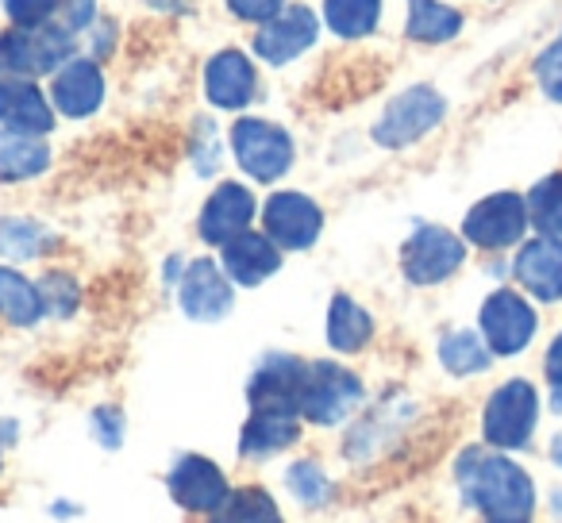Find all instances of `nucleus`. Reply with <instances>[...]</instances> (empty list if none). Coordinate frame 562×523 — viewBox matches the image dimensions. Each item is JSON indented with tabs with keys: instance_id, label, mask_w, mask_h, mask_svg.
<instances>
[{
	"instance_id": "1",
	"label": "nucleus",
	"mask_w": 562,
	"mask_h": 523,
	"mask_svg": "<svg viewBox=\"0 0 562 523\" xmlns=\"http://www.w3.org/2000/svg\"><path fill=\"white\" fill-rule=\"evenodd\" d=\"M459 492L467 508L485 520H531L536 508V481L516 458L501 451L470 446L459 458Z\"/></svg>"
},
{
	"instance_id": "2",
	"label": "nucleus",
	"mask_w": 562,
	"mask_h": 523,
	"mask_svg": "<svg viewBox=\"0 0 562 523\" xmlns=\"http://www.w3.org/2000/svg\"><path fill=\"white\" fill-rule=\"evenodd\" d=\"M539 423V393L531 382L513 377L482 408V439L493 451H528Z\"/></svg>"
},
{
	"instance_id": "3",
	"label": "nucleus",
	"mask_w": 562,
	"mask_h": 523,
	"mask_svg": "<svg viewBox=\"0 0 562 523\" xmlns=\"http://www.w3.org/2000/svg\"><path fill=\"white\" fill-rule=\"evenodd\" d=\"M362 397L367 389L359 374H351L339 362H308L305 389H301V420L316 428H336L362 405Z\"/></svg>"
},
{
	"instance_id": "4",
	"label": "nucleus",
	"mask_w": 562,
	"mask_h": 523,
	"mask_svg": "<svg viewBox=\"0 0 562 523\" xmlns=\"http://www.w3.org/2000/svg\"><path fill=\"white\" fill-rule=\"evenodd\" d=\"M74 39L58 27H16L0 35V78H40L66 66Z\"/></svg>"
},
{
	"instance_id": "5",
	"label": "nucleus",
	"mask_w": 562,
	"mask_h": 523,
	"mask_svg": "<svg viewBox=\"0 0 562 523\" xmlns=\"http://www.w3.org/2000/svg\"><path fill=\"white\" fill-rule=\"evenodd\" d=\"M232 150L243 173H250L262 185L285 178L293 166V139L270 120H239L232 127Z\"/></svg>"
},
{
	"instance_id": "6",
	"label": "nucleus",
	"mask_w": 562,
	"mask_h": 523,
	"mask_svg": "<svg viewBox=\"0 0 562 523\" xmlns=\"http://www.w3.org/2000/svg\"><path fill=\"white\" fill-rule=\"evenodd\" d=\"M467 262V239L447 227H416L401 247V274L413 285H439Z\"/></svg>"
},
{
	"instance_id": "7",
	"label": "nucleus",
	"mask_w": 562,
	"mask_h": 523,
	"mask_svg": "<svg viewBox=\"0 0 562 523\" xmlns=\"http://www.w3.org/2000/svg\"><path fill=\"white\" fill-rule=\"evenodd\" d=\"M443 112H447V104L436 89H428V86L408 89V93L393 96L390 109H385L382 120L374 124V143L390 150L413 147L416 139H424V135L443 120Z\"/></svg>"
},
{
	"instance_id": "8",
	"label": "nucleus",
	"mask_w": 562,
	"mask_h": 523,
	"mask_svg": "<svg viewBox=\"0 0 562 523\" xmlns=\"http://www.w3.org/2000/svg\"><path fill=\"white\" fill-rule=\"evenodd\" d=\"M528 231V204L520 193H493L462 219V239L482 250H508Z\"/></svg>"
},
{
	"instance_id": "9",
	"label": "nucleus",
	"mask_w": 562,
	"mask_h": 523,
	"mask_svg": "<svg viewBox=\"0 0 562 523\" xmlns=\"http://www.w3.org/2000/svg\"><path fill=\"white\" fill-rule=\"evenodd\" d=\"M539 316L528 300L516 289H497L485 297L482 305V339L490 346V354L497 359H513L524 346L536 339Z\"/></svg>"
},
{
	"instance_id": "10",
	"label": "nucleus",
	"mask_w": 562,
	"mask_h": 523,
	"mask_svg": "<svg viewBox=\"0 0 562 523\" xmlns=\"http://www.w3.org/2000/svg\"><path fill=\"white\" fill-rule=\"evenodd\" d=\"M166 489H170L173 504L181 512L212 515L227 500L232 485H227V474L212 458H204V454H181L170 466V474H166Z\"/></svg>"
},
{
	"instance_id": "11",
	"label": "nucleus",
	"mask_w": 562,
	"mask_h": 523,
	"mask_svg": "<svg viewBox=\"0 0 562 523\" xmlns=\"http://www.w3.org/2000/svg\"><path fill=\"white\" fill-rule=\"evenodd\" d=\"M262 227L278 250H308L324 231V212L305 193H273L262 208Z\"/></svg>"
},
{
	"instance_id": "12",
	"label": "nucleus",
	"mask_w": 562,
	"mask_h": 523,
	"mask_svg": "<svg viewBox=\"0 0 562 523\" xmlns=\"http://www.w3.org/2000/svg\"><path fill=\"white\" fill-rule=\"evenodd\" d=\"M308 362L293 354H266L247 382L250 408H278V412L301 416V389H305Z\"/></svg>"
},
{
	"instance_id": "13",
	"label": "nucleus",
	"mask_w": 562,
	"mask_h": 523,
	"mask_svg": "<svg viewBox=\"0 0 562 523\" xmlns=\"http://www.w3.org/2000/svg\"><path fill=\"white\" fill-rule=\"evenodd\" d=\"M178 297H181V312L196 323L224 320L235 305L232 282H227V274L212 262V258H196V262H189L186 274H181Z\"/></svg>"
},
{
	"instance_id": "14",
	"label": "nucleus",
	"mask_w": 562,
	"mask_h": 523,
	"mask_svg": "<svg viewBox=\"0 0 562 523\" xmlns=\"http://www.w3.org/2000/svg\"><path fill=\"white\" fill-rule=\"evenodd\" d=\"M255 212H258L255 193L243 189L239 181H224V185L204 201L196 231H201V239L212 242V247H227V242L239 239L243 231H250Z\"/></svg>"
},
{
	"instance_id": "15",
	"label": "nucleus",
	"mask_w": 562,
	"mask_h": 523,
	"mask_svg": "<svg viewBox=\"0 0 562 523\" xmlns=\"http://www.w3.org/2000/svg\"><path fill=\"white\" fill-rule=\"evenodd\" d=\"M316 12L305 9V4H290V9H281L273 20H266L262 32L255 35V55L266 58L270 66H285L308 50L316 43Z\"/></svg>"
},
{
	"instance_id": "16",
	"label": "nucleus",
	"mask_w": 562,
	"mask_h": 523,
	"mask_svg": "<svg viewBox=\"0 0 562 523\" xmlns=\"http://www.w3.org/2000/svg\"><path fill=\"white\" fill-rule=\"evenodd\" d=\"M513 270L520 289L536 300H543V305L562 300V239H551V235L528 239L516 254Z\"/></svg>"
},
{
	"instance_id": "17",
	"label": "nucleus",
	"mask_w": 562,
	"mask_h": 523,
	"mask_svg": "<svg viewBox=\"0 0 562 523\" xmlns=\"http://www.w3.org/2000/svg\"><path fill=\"white\" fill-rule=\"evenodd\" d=\"M301 439V416L278 412V408H250L247 423L239 431V454L243 458H273L290 451Z\"/></svg>"
},
{
	"instance_id": "18",
	"label": "nucleus",
	"mask_w": 562,
	"mask_h": 523,
	"mask_svg": "<svg viewBox=\"0 0 562 523\" xmlns=\"http://www.w3.org/2000/svg\"><path fill=\"white\" fill-rule=\"evenodd\" d=\"M220 250H224L227 282L247 285V289L262 285L266 277H273L281 270V250L258 231H243L239 239H232L227 247H220Z\"/></svg>"
},
{
	"instance_id": "19",
	"label": "nucleus",
	"mask_w": 562,
	"mask_h": 523,
	"mask_svg": "<svg viewBox=\"0 0 562 523\" xmlns=\"http://www.w3.org/2000/svg\"><path fill=\"white\" fill-rule=\"evenodd\" d=\"M50 101L63 116L81 120V116H93L104 101V78L97 70V62H66L63 70L55 73V86H50Z\"/></svg>"
},
{
	"instance_id": "20",
	"label": "nucleus",
	"mask_w": 562,
	"mask_h": 523,
	"mask_svg": "<svg viewBox=\"0 0 562 523\" xmlns=\"http://www.w3.org/2000/svg\"><path fill=\"white\" fill-rule=\"evenodd\" d=\"M204 93L216 109H243L255 96V66L239 50H224L204 70Z\"/></svg>"
},
{
	"instance_id": "21",
	"label": "nucleus",
	"mask_w": 562,
	"mask_h": 523,
	"mask_svg": "<svg viewBox=\"0 0 562 523\" xmlns=\"http://www.w3.org/2000/svg\"><path fill=\"white\" fill-rule=\"evenodd\" d=\"M50 166V150L40 135L0 132V181H32Z\"/></svg>"
},
{
	"instance_id": "22",
	"label": "nucleus",
	"mask_w": 562,
	"mask_h": 523,
	"mask_svg": "<svg viewBox=\"0 0 562 523\" xmlns=\"http://www.w3.org/2000/svg\"><path fill=\"white\" fill-rule=\"evenodd\" d=\"M370 339H374V316L355 297L339 293L328 308V343L336 346L339 354H359Z\"/></svg>"
},
{
	"instance_id": "23",
	"label": "nucleus",
	"mask_w": 562,
	"mask_h": 523,
	"mask_svg": "<svg viewBox=\"0 0 562 523\" xmlns=\"http://www.w3.org/2000/svg\"><path fill=\"white\" fill-rule=\"evenodd\" d=\"M47 316L43 293L35 282H27L20 270L0 266V320L16 323V328H32Z\"/></svg>"
},
{
	"instance_id": "24",
	"label": "nucleus",
	"mask_w": 562,
	"mask_h": 523,
	"mask_svg": "<svg viewBox=\"0 0 562 523\" xmlns=\"http://www.w3.org/2000/svg\"><path fill=\"white\" fill-rule=\"evenodd\" d=\"M209 523H281V508L262 485H243L227 492V500L209 515Z\"/></svg>"
},
{
	"instance_id": "25",
	"label": "nucleus",
	"mask_w": 562,
	"mask_h": 523,
	"mask_svg": "<svg viewBox=\"0 0 562 523\" xmlns=\"http://www.w3.org/2000/svg\"><path fill=\"white\" fill-rule=\"evenodd\" d=\"M490 359L493 354H490V346H485V339L470 328L451 331V336H443V343H439V362H443V369L454 377L485 374V369H490Z\"/></svg>"
},
{
	"instance_id": "26",
	"label": "nucleus",
	"mask_w": 562,
	"mask_h": 523,
	"mask_svg": "<svg viewBox=\"0 0 562 523\" xmlns=\"http://www.w3.org/2000/svg\"><path fill=\"white\" fill-rule=\"evenodd\" d=\"M524 204H528V224L536 227L539 235L562 239V170L547 173L539 185H531Z\"/></svg>"
},
{
	"instance_id": "27",
	"label": "nucleus",
	"mask_w": 562,
	"mask_h": 523,
	"mask_svg": "<svg viewBox=\"0 0 562 523\" xmlns=\"http://www.w3.org/2000/svg\"><path fill=\"white\" fill-rule=\"evenodd\" d=\"M4 127L9 132H24V135H47L50 127H55V112H50L47 96L40 93L35 86H27V81H20L16 86V96H12V109L9 116H4Z\"/></svg>"
},
{
	"instance_id": "28",
	"label": "nucleus",
	"mask_w": 562,
	"mask_h": 523,
	"mask_svg": "<svg viewBox=\"0 0 562 523\" xmlns=\"http://www.w3.org/2000/svg\"><path fill=\"white\" fill-rule=\"evenodd\" d=\"M462 27V16L447 4L436 0H416L413 12H408V39L416 43H447L454 39Z\"/></svg>"
},
{
	"instance_id": "29",
	"label": "nucleus",
	"mask_w": 562,
	"mask_h": 523,
	"mask_svg": "<svg viewBox=\"0 0 562 523\" xmlns=\"http://www.w3.org/2000/svg\"><path fill=\"white\" fill-rule=\"evenodd\" d=\"M324 16H328L336 35L359 39V35H370L378 27L382 0H324Z\"/></svg>"
},
{
	"instance_id": "30",
	"label": "nucleus",
	"mask_w": 562,
	"mask_h": 523,
	"mask_svg": "<svg viewBox=\"0 0 562 523\" xmlns=\"http://www.w3.org/2000/svg\"><path fill=\"white\" fill-rule=\"evenodd\" d=\"M47 247H50V231L43 224H35V219H20V216L0 219V254L4 258L27 262V258L47 254Z\"/></svg>"
},
{
	"instance_id": "31",
	"label": "nucleus",
	"mask_w": 562,
	"mask_h": 523,
	"mask_svg": "<svg viewBox=\"0 0 562 523\" xmlns=\"http://www.w3.org/2000/svg\"><path fill=\"white\" fill-rule=\"evenodd\" d=\"M285 489H290L305 508H324V504H328V497H331V477L324 474L321 462L301 458V462H293V466L285 469Z\"/></svg>"
},
{
	"instance_id": "32",
	"label": "nucleus",
	"mask_w": 562,
	"mask_h": 523,
	"mask_svg": "<svg viewBox=\"0 0 562 523\" xmlns=\"http://www.w3.org/2000/svg\"><path fill=\"white\" fill-rule=\"evenodd\" d=\"M40 293H43V305H47V312H55V316H70L74 308H78V285H74L70 277H63V274L43 277Z\"/></svg>"
},
{
	"instance_id": "33",
	"label": "nucleus",
	"mask_w": 562,
	"mask_h": 523,
	"mask_svg": "<svg viewBox=\"0 0 562 523\" xmlns=\"http://www.w3.org/2000/svg\"><path fill=\"white\" fill-rule=\"evenodd\" d=\"M536 78L551 101L562 104V35L536 58Z\"/></svg>"
},
{
	"instance_id": "34",
	"label": "nucleus",
	"mask_w": 562,
	"mask_h": 523,
	"mask_svg": "<svg viewBox=\"0 0 562 523\" xmlns=\"http://www.w3.org/2000/svg\"><path fill=\"white\" fill-rule=\"evenodd\" d=\"M55 9L58 0H4V12H9L16 27H43Z\"/></svg>"
},
{
	"instance_id": "35",
	"label": "nucleus",
	"mask_w": 562,
	"mask_h": 523,
	"mask_svg": "<svg viewBox=\"0 0 562 523\" xmlns=\"http://www.w3.org/2000/svg\"><path fill=\"white\" fill-rule=\"evenodd\" d=\"M93 435L104 451H116V446L124 443V416H120V408H112V405L97 408L93 412Z\"/></svg>"
},
{
	"instance_id": "36",
	"label": "nucleus",
	"mask_w": 562,
	"mask_h": 523,
	"mask_svg": "<svg viewBox=\"0 0 562 523\" xmlns=\"http://www.w3.org/2000/svg\"><path fill=\"white\" fill-rule=\"evenodd\" d=\"M227 9H232L239 20H255V24H266V20H273L281 9H285V0H227Z\"/></svg>"
},
{
	"instance_id": "37",
	"label": "nucleus",
	"mask_w": 562,
	"mask_h": 523,
	"mask_svg": "<svg viewBox=\"0 0 562 523\" xmlns=\"http://www.w3.org/2000/svg\"><path fill=\"white\" fill-rule=\"evenodd\" d=\"M543 374H547V382L559 389L562 385V331L554 336V343L547 346V359H543Z\"/></svg>"
},
{
	"instance_id": "38",
	"label": "nucleus",
	"mask_w": 562,
	"mask_h": 523,
	"mask_svg": "<svg viewBox=\"0 0 562 523\" xmlns=\"http://www.w3.org/2000/svg\"><path fill=\"white\" fill-rule=\"evenodd\" d=\"M89 16H93V0H74V9H70V20H66V24H70V27H81V24H86Z\"/></svg>"
},
{
	"instance_id": "39",
	"label": "nucleus",
	"mask_w": 562,
	"mask_h": 523,
	"mask_svg": "<svg viewBox=\"0 0 562 523\" xmlns=\"http://www.w3.org/2000/svg\"><path fill=\"white\" fill-rule=\"evenodd\" d=\"M16 86H20V81H12V78H0V120L9 116V109H12V96H16Z\"/></svg>"
},
{
	"instance_id": "40",
	"label": "nucleus",
	"mask_w": 562,
	"mask_h": 523,
	"mask_svg": "<svg viewBox=\"0 0 562 523\" xmlns=\"http://www.w3.org/2000/svg\"><path fill=\"white\" fill-rule=\"evenodd\" d=\"M551 462H554V466L562 469V431H559V435L551 439Z\"/></svg>"
},
{
	"instance_id": "41",
	"label": "nucleus",
	"mask_w": 562,
	"mask_h": 523,
	"mask_svg": "<svg viewBox=\"0 0 562 523\" xmlns=\"http://www.w3.org/2000/svg\"><path fill=\"white\" fill-rule=\"evenodd\" d=\"M551 405H554V412H559V416H562V385H559V389H554V397H551Z\"/></svg>"
},
{
	"instance_id": "42",
	"label": "nucleus",
	"mask_w": 562,
	"mask_h": 523,
	"mask_svg": "<svg viewBox=\"0 0 562 523\" xmlns=\"http://www.w3.org/2000/svg\"><path fill=\"white\" fill-rule=\"evenodd\" d=\"M485 523H531V520H485Z\"/></svg>"
},
{
	"instance_id": "43",
	"label": "nucleus",
	"mask_w": 562,
	"mask_h": 523,
	"mask_svg": "<svg viewBox=\"0 0 562 523\" xmlns=\"http://www.w3.org/2000/svg\"><path fill=\"white\" fill-rule=\"evenodd\" d=\"M0 469H4V446H0Z\"/></svg>"
}]
</instances>
